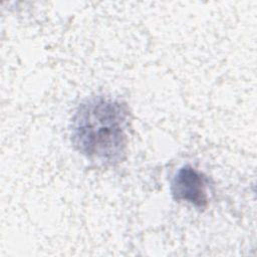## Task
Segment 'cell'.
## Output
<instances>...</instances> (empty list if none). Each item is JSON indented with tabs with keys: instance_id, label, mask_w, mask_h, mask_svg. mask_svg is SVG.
Instances as JSON below:
<instances>
[{
	"instance_id": "7a4b0ae2",
	"label": "cell",
	"mask_w": 257,
	"mask_h": 257,
	"mask_svg": "<svg viewBox=\"0 0 257 257\" xmlns=\"http://www.w3.org/2000/svg\"><path fill=\"white\" fill-rule=\"evenodd\" d=\"M171 192L175 200L195 207L203 208L208 203L206 177L191 166L178 170L171 182Z\"/></svg>"
},
{
	"instance_id": "6da1fadb",
	"label": "cell",
	"mask_w": 257,
	"mask_h": 257,
	"mask_svg": "<svg viewBox=\"0 0 257 257\" xmlns=\"http://www.w3.org/2000/svg\"><path fill=\"white\" fill-rule=\"evenodd\" d=\"M130 111L124 102L108 96H92L75 110L71 142L75 150L92 163L113 166L126 154Z\"/></svg>"
}]
</instances>
